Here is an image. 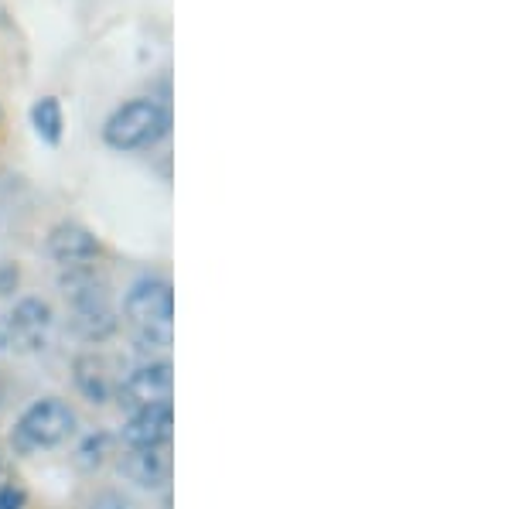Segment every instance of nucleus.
I'll list each match as a JSON object with an SVG mask.
<instances>
[{
    "mask_svg": "<svg viewBox=\"0 0 512 509\" xmlns=\"http://www.w3.org/2000/svg\"><path fill=\"white\" fill-rule=\"evenodd\" d=\"M93 509H134V503H130V499H123V496H117V492H103V496H99L96 503H93Z\"/></svg>",
    "mask_w": 512,
    "mask_h": 509,
    "instance_id": "13",
    "label": "nucleus"
},
{
    "mask_svg": "<svg viewBox=\"0 0 512 509\" xmlns=\"http://www.w3.org/2000/svg\"><path fill=\"white\" fill-rule=\"evenodd\" d=\"M171 113L158 100H130L110 113L103 123V141L113 151H140V147H154L168 134Z\"/></svg>",
    "mask_w": 512,
    "mask_h": 509,
    "instance_id": "3",
    "label": "nucleus"
},
{
    "mask_svg": "<svg viewBox=\"0 0 512 509\" xmlns=\"http://www.w3.org/2000/svg\"><path fill=\"white\" fill-rule=\"evenodd\" d=\"M106 455H110V438H106V434H93V438H89L86 445L79 448V462L86 465V469L99 465Z\"/></svg>",
    "mask_w": 512,
    "mask_h": 509,
    "instance_id": "12",
    "label": "nucleus"
},
{
    "mask_svg": "<svg viewBox=\"0 0 512 509\" xmlns=\"http://www.w3.org/2000/svg\"><path fill=\"white\" fill-rule=\"evenodd\" d=\"M7 346V332H4V318H0V349Z\"/></svg>",
    "mask_w": 512,
    "mask_h": 509,
    "instance_id": "15",
    "label": "nucleus"
},
{
    "mask_svg": "<svg viewBox=\"0 0 512 509\" xmlns=\"http://www.w3.org/2000/svg\"><path fill=\"white\" fill-rule=\"evenodd\" d=\"M62 294L69 301V325L79 339L86 342H103L117 332L120 318L117 308H113L110 287H106L103 277H96L89 267L69 270L62 277Z\"/></svg>",
    "mask_w": 512,
    "mask_h": 509,
    "instance_id": "2",
    "label": "nucleus"
},
{
    "mask_svg": "<svg viewBox=\"0 0 512 509\" xmlns=\"http://www.w3.org/2000/svg\"><path fill=\"white\" fill-rule=\"evenodd\" d=\"M123 322L147 349H168L175 339V291L168 277H140L123 298Z\"/></svg>",
    "mask_w": 512,
    "mask_h": 509,
    "instance_id": "1",
    "label": "nucleus"
},
{
    "mask_svg": "<svg viewBox=\"0 0 512 509\" xmlns=\"http://www.w3.org/2000/svg\"><path fill=\"white\" fill-rule=\"evenodd\" d=\"M76 431V410H72L59 397H45L35 400L14 424V448L31 455V451H45V448H59L62 441L72 438Z\"/></svg>",
    "mask_w": 512,
    "mask_h": 509,
    "instance_id": "4",
    "label": "nucleus"
},
{
    "mask_svg": "<svg viewBox=\"0 0 512 509\" xmlns=\"http://www.w3.org/2000/svg\"><path fill=\"white\" fill-rule=\"evenodd\" d=\"M4 332H7V346L11 349L41 352L48 342H52L55 315L41 298H24L14 305L11 315L4 318Z\"/></svg>",
    "mask_w": 512,
    "mask_h": 509,
    "instance_id": "5",
    "label": "nucleus"
},
{
    "mask_svg": "<svg viewBox=\"0 0 512 509\" xmlns=\"http://www.w3.org/2000/svg\"><path fill=\"white\" fill-rule=\"evenodd\" d=\"M48 253H52L55 264H62L65 270H79V267H89L99 257V243L86 226L59 223L48 233Z\"/></svg>",
    "mask_w": 512,
    "mask_h": 509,
    "instance_id": "8",
    "label": "nucleus"
},
{
    "mask_svg": "<svg viewBox=\"0 0 512 509\" xmlns=\"http://www.w3.org/2000/svg\"><path fill=\"white\" fill-rule=\"evenodd\" d=\"M120 472L140 489H161L171 482V445L161 448H127Z\"/></svg>",
    "mask_w": 512,
    "mask_h": 509,
    "instance_id": "9",
    "label": "nucleus"
},
{
    "mask_svg": "<svg viewBox=\"0 0 512 509\" xmlns=\"http://www.w3.org/2000/svg\"><path fill=\"white\" fill-rule=\"evenodd\" d=\"M0 509H24V492L14 486L0 489Z\"/></svg>",
    "mask_w": 512,
    "mask_h": 509,
    "instance_id": "14",
    "label": "nucleus"
},
{
    "mask_svg": "<svg viewBox=\"0 0 512 509\" xmlns=\"http://www.w3.org/2000/svg\"><path fill=\"white\" fill-rule=\"evenodd\" d=\"M31 123H35V134L45 144H59L62 141V103L55 96H41L31 106Z\"/></svg>",
    "mask_w": 512,
    "mask_h": 509,
    "instance_id": "11",
    "label": "nucleus"
},
{
    "mask_svg": "<svg viewBox=\"0 0 512 509\" xmlns=\"http://www.w3.org/2000/svg\"><path fill=\"white\" fill-rule=\"evenodd\" d=\"M76 387L86 400L103 404L113 397V380H110V366L103 356H79L76 359Z\"/></svg>",
    "mask_w": 512,
    "mask_h": 509,
    "instance_id": "10",
    "label": "nucleus"
},
{
    "mask_svg": "<svg viewBox=\"0 0 512 509\" xmlns=\"http://www.w3.org/2000/svg\"><path fill=\"white\" fill-rule=\"evenodd\" d=\"M171 434H175V410H171V404L144 407L130 414L127 428H123V445L161 448V445H171Z\"/></svg>",
    "mask_w": 512,
    "mask_h": 509,
    "instance_id": "7",
    "label": "nucleus"
},
{
    "mask_svg": "<svg viewBox=\"0 0 512 509\" xmlns=\"http://www.w3.org/2000/svg\"><path fill=\"white\" fill-rule=\"evenodd\" d=\"M171 390H175V376H171V363H147L134 369L130 376H123L117 387L120 407H127L130 414L144 407L171 404Z\"/></svg>",
    "mask_w": 512,
    "mask_h": 509,
    "instance_id": "6",
    "label": "nucleus"
}]
</instances>
